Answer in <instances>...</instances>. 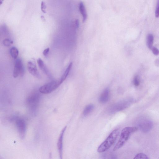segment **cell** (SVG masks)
I'll return each instance as SVG.
<instances>
[{
  "mask_svg": "<svg viewBox=\"0 0 159 159\" xmlns=\"http://www.w3.org/2000/svg\"><path fill=\"white\" fill-rule=\"evenodd\" d=\"M66 128L65 126L62 130L58 139L57 146L60 159H63V143L64 134Z\"/></svg>",
  "mask_w": 159,
  "mask_h": 159,
  "instance_id": "obj_8",
  "label": "cell"
},
{
  "mask_svg": "<svg viewBox=\"0 0 159 159\" xmlns=\"http://www.w3.org/2000/svg\"><path fill=\"white\" fill-rule=\"evenodd\" d=\"M94 106L93 104H89L87 105L84 108L83 114L84 116H86L89 114L93 109Z\"/></svg>",
  "mask_w": 159,
  "mask_h": 159,
  "instance_id": "obj_15",
  "label": "cell"
},
{
  "mask_svg": "<svg viewBox=\"0 0 159 159\" xmlns=\"http://www.w3.org/2000/svg\"><path fill=\"white\" fill-rule=\"evenodd\" d=\"M79 9L80 13H81L82 18L83 21L84 22L86 20L87 15L86 11L84 5L82 2H80L79 4Z\"/></svg>",
  "mask_w": 159,
  "mask_h": 159,
  "instance_id": "obj_12",
  "label": "cell"
},
{
  "mask_svg": "<svg viewBox=\"0 0 159 159\" xmlns=\"http://www.w3.org/2000/svg\"><path fill=\"white\" fill-rule=\"evenodd\" d=\"M133 159H148V158L145 154L140 153L136 154Z\"/></svg>",
  "mask_w": 159,
  "mask_h": 159,
  "instance_id": "obj_17",
  "label": "cell"
},
{
  "mask_svg": "<svg viewBox=\"0 0 159 159\" xmlns=\"http://www.w3.org/2000/svg\"><path fill=\"white\" fill-rule=\"evenodd\" d=\"M75 24L76 26L78 27L79 25V22L78 20H76L75 22Z\"/></svg>",
  "mask_w": 159,
  "mask_h": 159,
  "instance_id": "obj_27",
  "label": "cell"
},
{
  "mask_svg": "<svg viewBox=\"0 0 159 159\" xmlns=\"http://www.w3.org/2000/svg\"><path fill=\"white\" fill-rule=\"evenodd\" d=\"M41 19L42 20H43L44 21L45 20V18L43 16H41Z\"/></svg>",
  "mask_w": 159,
  "mask_h": 159,
  "instance_id": "obj_26",
  "label": "cell"
},
{
  "mask_svg": "<svg viewBox=\"0 0 159 159\" xmlns=\"http://www.w3.org/2000/svg\"><path fill=\"white\" fill-rule=\"evenodd\" d=\"M155 64L157 66H159V58L157 59L155 61Z\"/></svg>",
  "mask_w": 159,
  "mask_h": 159,
  "instance_id": "obj_25",
  "label": "cell"
},
{
  "mask_svg": "<svg viewBox=\"0 0 159 159\" xmlns=\"http://www.w3.org/2000/svg\"><path fill=\"white\" fill-rule=\"evenodd\" d=\"M138 128L135 127H127L124 128L121 131L120 137L113 148L115 151L122 147L129 138L131 134L137 131Z\"/></svg>",
  "mask_w": 159,
  "mask_h": 159,
  "instance_id": "obj_1",
  "label": "cell"
},
{
  "mask_svg": "<svg viewBox=\"0 0 159 159\" xmlns=\"http://www.w3.org/2000/svg\"><path fill=\"white\" fill-rule=\"evenodd\" d=\"M37 63L39 67L43 72L49 79H52V76L43 60L40 58H39L37 60Z\"/></svg>",
  "mask_w": 159,
  "mask_h": 159,
  "instance_id": "obj_10",
  "label": "cell"
},
{
  "mask_svg": "<svg viewBox=\"0 0 159 159\" xmlns=\"http://www.w3.org/2000/svg\"><path fill=\"white\" fill-rule=\"evenodd\" d=\"M0 159H1V158Z\"/></svg>",
  "mask_w": 159,
  "mask_h": 159,
  "instance_id": "obj_29",
  "label": "cell"
},
{
  "mask_svg": "<svg viewBox=\"0 0 159 159\" xmlns=\"http://www.w3.org/2000/svg\"><path fill=\"white\" fill-rule=\"evenodd\" d=\"M110 98V90L108 88H106L101 93L99 101L102 103H104L108 102Z\"/></svg>",
  "mask_w": 159,
  "mask_h": 159,
  "instance_id": "obj_11",
  "label": "cell"
},
{
  "mask_svg": "<svg viewBox=\"0 0 159 159\" xmlns=\"http://www.w3.org/2000/svg\"><path fill=\"white\" fill-rule=\"evenodd\" d=\"M2 2V0H0V4H1Z\"/></svg>",
  "mask_w": 159,
  "mask_h": 159,
  "instance_id": "obj_28",
  "label": "cell"
},
{
  "mask_svg": "<svg viewBox=\"0 0 159 159\" xmlns=\"http://www.w3.org/2000/svg\"><path fill=\"white\" fill-rule=\"evenodd\" d=\"M153 35L151 34H148L147 37L146 43L148 47L150 49H151L153 47Z\"/></svg>",
  "mask_w": 159,
  "mask_h": 159,
  "instance_id": "obj_14",
  "label": "cell"
},
{
  "mask_svg": "<svg viewBox=\"0 0 159 159\" xmlns=\"http://www.w3.org/2000/svg\"><path fill=\"white\" fill-rule=\"evenodd\" d=\"M61 84L59 79L53 80L41 86L39 88V91L43 94L50 93L57 88Z\"/></svg>",
  "mask_w": 159,
  "mask_h": 159,
  "instance_id": "obj_4",
  "label": "cell"
},
{
  "mask_svg": "<svg viewBox=\"0 0 159 159\" xmlns=\"http://www.w3.org/2000/svg\"><path fill=\"white\" fill-rule=\"evenodd\" d=\"M119 134V130L116 129L113 130L105 140L98 147L97 151L99 153L105 152L109 149L115 143Z\"/></svg>",
  "mask_w": 159,
  "mask_h": 159,
  "instance_id": "obj_2",
  "label": "cell"
},
{
  "mask_svg": "<svg viewBox=\"0 0 159 159\" xmlns=\"http://www.w3.org/2000/svg\"><path fill=\"white\" fill-rule=\"evenodd\" d=\"M24 73V68L21 60L17 59L15 62L13 75L14 78L19 76H22Z\"/></svg>",
  "mask_w": 159,
  "mask_h": 159,
  "instance_id": "obj_7",
  "label": "cell"
},
{
  "mask_svg": "<svg viewBox=\"0 0 159 159\" xmlns=\"http://www.w3.org/2000/svg\"><path fill=\"white\" fill-rule=\"evenodd\" d=\"M155 16L156 17H159V0L157 2L155 11Z\"/></svg>",
  "mask_w": 159,
  "mask_h": 159,
  "instance_id": "obj_20",
  "label": "cell"
},
{
  "mask_svg": "<svg viewBox=\"0 0 159 159\" xmlns=\"http://www.w3.org/2000/svg\"><path fill=\"white\" fill-rule=\"evenodd\" d=\"M72 66V63L70 62L68 66L61 77L59 79L61 83H62L66 79L70 71Z\"/></svg>",
  "mask_w": 159,
  "mask_h": 159,
  "instance_id": "obj_13",
  "label": "cell"
},
{
  "mask_svg": "<svg viewBox=\"0 0 159 159\" xmlns=\"http://www.w3.org/2000/svg\"><path fill=\"white\" fill-rule=\"evenodd\" d=\"M46 6L45 2L42 1L41 4V9L42 12L43 13H46Z\"/></svg>",
  "mask_w": 159,
  "mask_h": 159,
  "instance_id": "obj_21",
  "label": "cell"
},
{
  "mask_svg": "<svg viewBox=\"0 0 159 159\" xmlns=\"http://www.w3.org/2000/svg\"><path fill=\"white\" fill-rule=\"evenodd\" d=\"M40 95L37 93H33L28 97L26 103L28 107L33 114H35L38 107L39 102Z\"/></svg>",
  "mask_w": 159,
  "mask_h": 159,
  "instance_id": "obj_3",
  "label": "cell"
},
{
  "mask_svg": "<svg viewBox=\"0 0 159 159\" xmlns=\"http://www.w3.org/2000/svg\"><path fill=\"white\" fill-rule=\"evenodd\" d=\"M10 52L11 57L13 58L16 59L17 58L19 54V51L16 48L14 47L11 48Z\"/></svg>",
  "mask_w": 159,
  "mask_h": 159,
  "instance_id": "obj_16",
  "label": "cell"
},
{
  "mask_svg": "<svg viewBox=\"0 0 159 159\" xmlns=\"http://www.w3.org/2000/svg\"><path fill=\"white\" fill-rule=\"evenodd\" d=\"M130 103V101L127 100H124L117 102L108 108V112L113 114L122 111L127 107Z\"/></svg>",
  "mask_w": 159,
  "mask_h": 159,
  "instance_id": "obj_5",
  "label": "cell"
},
{
  "mask_svg": "<svg viewBox=\"0 0 159 159\" xmlns=\"http://www.w3.org/2000/svg\"><path fill=\"white\" fill-rule=\"evenodd\" d=\"M1 31L3 34H6L8 32L7 27L5 25H3L1 28Z\"/></svg>",
  "mask_w": 159,
  "mask_h": 159,
  "instance_id": "obj_23",
  "label": "cell"
},
{
  "mask_svg": "<svg viewBox=\"0 0 159 159\" xmlns=\"http://www.w3.org/2000/svg\"><path fill=\"white\" fill-rule=\"evenodd\" d=\"M134 85L136 86H138L140 84V80L138 75L135 76L133 80Z\"/></svg>",
  "mask_w": 159,
  "mask_h": 159,
  "instance_id": "obj_19",
  "label": "cell"
},
{
  "mask_svg": "<svg viewBox=\"0 0 159 159\" xmlns=\"http://www.w3.org/2000/svg\"><path fill=\"white\" fill-rule=\"evenodd\" d=\"M153 53L155 55H158L159 54V50L155 47H153L151 49Z\"/></svg>",
  "mask_w": 159,
  "mask_h": 159,
  "instance_id": "obj_22",
  "label": "cell"
},
{
  "mask_svg": "<svg viewBox=\"0 0 159 159\" xmlns=\"http://www.w3.org/2000/svg\"><path fill=\"white\" fill-rule=\"evenodd\" d=\"M49 51V48H48L44 49L43 52V54L44 56L47 55Z\"/></svg>",
  "mask_w": 159,
  "mask_h": 159,
  "instance_id": "obj_24",
  "label": "cell"
},
{
  "mask_svg": "<svg viewBox=\"0 0 159 159\" xmlns=\"http://www.w3.org/2000/svg\"><path fill=\"white\" fill-rule=\"evenodd\" d=\"M2 43L4 46L8 47L13 43V41L7 38L3 40Z\"/></svg>",
  "mask_w": 159,
  "mask_h": 159,
  "instance_id": "obj_18",
  "label": "cell"
},
{
  "mask_svg": "<svg viewBox=\"0 0 159 159\" xmlns=\"http://www.w3.org/2000/svg\"><path fill=\"white\" fill-rule=\"evenodd\" d=\"M20 138H24L26 130V123L24 119L16 117L13 119Z\"/></svg>",
  "mask_w": 159,
  "mask_h": 159,
  "instance_id": "obj_6",
  "label": "cell"
},
{
  "mask_svg": "<svg viewBox=\"0 0 159 159\" xmlns=\"http://www.w3.org/2000/svg\"><path fill=\"white\" fill-rule=\"evenodd\" d=\"M27 68L29 72L32 75L37 78H40V75L36 65L33 61H30L28 62Z\"/></svg>",
  "mask_w": 159,
  "mask_h": 159,
  "instance_id": "obj_9",
  "label": "cell"
}]
</instances>
